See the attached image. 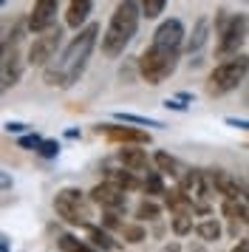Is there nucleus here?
Listing matches in <instances>:
<instances>
[{
	"label": "nucleus",
	"instance_id": "nucleus-19",
	"mask_svg": "<svg viewBox=\"0 0 249 252\" xmlns=\"http://www.w3.org/2000/svg\"><path fill=\"white\" fill-rule=\"evenodd\" d=\"M113 119L116 122H124V125H145V127H164L158 119H153V116H139V114H127V111H116L113 114Z\"/></svg>",
	"mask_w": 249,
	"mask_h": 252
},
{
	"label": "nucleus",
	"instance_id": "nucleus-11",
	"mask_svg": "<svg viewBox=\"0 0 249 252\" xmlns=\"http://www.w3.org/2000/svg\"><path fill=\"white\" fill-rule=\"evenodd\" d=\"M99 133H105L111 142H119V145H147L150 142V133L122 125H99Z\"/></svg>",
	"mask_w": 249,
	"mask_h": 252
},
{
	"label": "nucleus",
	"instance_id": "nucleus-25",
	"mask_svg": "<svg viewBox=\"0 0 249 252\" xmlns=\"http://www.w3.org/2000/svg\"><path fill=\"white\" fill-rule=\"evenodd\" d=\"M158 213H161V210H158V204L147 201V198H145L139 207H136V218H139V221H156Z\"/></svg>",
	"mask_w": 249,
	"mask_h": 252
},
{
	"label": "nucleus",
	"instance_id": "nucleus-37",
	"mask_svg": "<svg viewBox=\"0 0 249 252\" xmlns=\"http://www.w3.org/2000/svg\"><path fill=\"white\" fill-rule=\"evenodd\" d=\"M247 204H249V195H247Z\"/></svg>",
	"mask_w": 249,
	"mask_h": 252
},
{
	"label": "nucleus",
	"instance_id": "nucleus-2",
	"mask_svg": "<svg viewBox=\"0 0 249 252\" xmlns=\"http://www.w3.org/2000/svg\"><path fill=\"white\" fill-rule=\"evenodd\" d=\"M142 17L145 14H142L139 0H122L116 6V12L111 14V23H108L105 34H102V51L108 57H119L124 48H127V43L133 40Z\"/></svg>",
	"mask_w": 249,
	"mask_h": 252
},
{
	"label": "nucleus",
	"instance_id": "nucleus-35",
	"mask_svg": "<svg viewBox=\"0 0 249 252\" xmlns=\"http://www.w3.org/2000/svg\"><path fill=\"white\" fill-rule=\"evenodd\" d=\"M164 108H173V111H184V105L179 99H164Z\"/></svg>",
	"mask_w": 249,
	"mask_h": 252
},
{
	"label": "nucleus",
	"instance_id": "nucleus-9",
	"mask_svg": "<svg viewBox=\"0 0 249 252\" xmlns=\"http://www.w3.org/2000/svg\"><path fill=\"white\" fill-rule=\"evenodd\" d=\"M57 12H60V0H34L31 14H29V29L31 32H48L57 20Z\"/></svg>",
	"mask_w": 249,
	"mask_h": 252
},
{
	"label": "nucleus",
	"instance_id": "nucleus-14",
	"mask_svg": "<svg viewBox=\"0 0 249 252\" xmlns=\"http://www.w3.org/2000/svg\"><path fill=\"white\" fill-rule=\"evenodd\" d=\"M210 182H213V187H215L221 195H224V198H241V184H238V179H232L229 173L213 170Z\"/></svg>",
	"mask_w": 249,
	"mask_h": 252
},
{
	"label": "nucleus",
	"instance_id": "nucleus-27",
	"mask_svg": "<svg viewBox=\"0 0 249 252\" xmlns=\"http://www.w3.org/2000/svg\"><path fill=\"white\" fill-rule=\"evenodd\" d=\"M122 232H124V241H130V244L145 241V227L142 224H127V227H122Z\"/></svg>",
	"mask_w": 249,
	"mask_h": 252
},
{
	"label": "nucleus",
	"instance_id": "nucleus-30",
	"mask_svg": "<svg viewBox=\"0 0 249 252\" xmlns=\"http://www.w3.org/2000/svg\"><path fill=\"white\" fill-rule=\"evenodd\" d=\"M60 244H62V250H65V252H91L85 244H79V241L71 238V235H62V238H60Z\"/></svg>",
	"mask_w": 249,
	"mask_h": 252
},
{
	"label": "nucleus",
	"instance_id": "nucleus-7",
	"mask_svg": "<svg viewBox=\"0 0 249 252\" xmlns=\"http://www.w3.org/2000/svg\"><path fill=\"white\" fill-rule=\"evenodd\" d=\"M60 43H62V32H60V26H51L48 32H40V37H34L31 48H29V54H26L29 65H43L45 68V65L54 60Z\"/></svg>",
	"mask_w": 249,
	"mask_h": 252
},
{
	"label": "nucleus",
	"instance_id": "nucleus-10",
	"mask_svg": "<svg viewBox=\"0 0 249 252\" xmlns=\"http://www.w3.org/2000/svg\"><path fill=\"white\" fill-rule=\"evenodd\" d=\"M91 201L99 204L102 210H113V213H122L124 210V190H119L116 184L105 182V184H96L91 190Z\"/></svg>",
	"mask_w": 249,
	"mask_h": 252
},
{
	"label": "nucleus",
	"instance_id": "nucleus-3",
	"mask_svg": "<svg viewBox=\"0 0 249 252\" xmlns=\"http://www.w3.org/2000/svg\"><path fill=\"white\" fill-rule=\"evenodd\" d=\"M247 71H249V57H244V54H235V57L218 63L213 68V74H210V80H207V94L210 96L229 94L232 88H238L244 82Z\"/></svg>",
	"mask_w": 249,
	"mask_h": 252
},
{
	"label": "nucleus",
	"instance_id": "nucleus-21",
	"mask_svg": "<svg viewBox=\"0 0 249 252\" xmlns=\"http://www.w3.org/2000/svg\"><path fill=\"white\" fill-rule=\"evenodd\" d=\"M145 193L147 195H167L164 190V182H161V173H145Z\"/></svg>",
	"mask_w": 249,
	"mask_h": 252
},
{
	"label": "nucleus",
	"instance_id": "nucleus-1",
	"mask_svg": "<svg viewBox=\"0 0 249 252\" xmlns=\"http://www.w3.org/2000/svg\"><path fill=\"white\" fill-rule=\"evenodd\" d=\"M99 37V26L88 23L85 29H79L77 37L62 48V54H57L48 65L43 68V80L51 88H71L74 82L82 77V71L88 65V57Z\"/></svg>",
	"mask_w": 249,
	"mask_h": 252
},
{
	"label": "nucleus",
	"instance_id": "nucleus-12",
	"mask_svg": "<svg viewBox=\"0 0 249 252\" xmlns=\"http://www.w3.org/2000/svg\"><path fill=\"white\" fill-rule=\"evenodd\" d=\"M181 190H184V193L190 195V201L195 207H198V210H207V207L201 204L204 198H207V176H204V173H198V170H190L187 173V176H184V179H181Z\"/></svg>",
	"mask_w": 249,
	"mask_h": 252
},
{
	"label": "nucleus",
	"instance_id": "nucleus-8",
	"mask_svg": "<svg viewBox=\"0 0 249 252\" xmlns=\"http://www.w3.org/2000/svg\"><path fill=\"white\" fill-rule=\"evenodd\" d=\"M184 40H187V34H184V23H181L179 17H167V20H161L158 29L153 32V43H150V46L170 48V51H181Z\"/></svg>",
	"mask_w": 249,
	"mask_h": 252
},
{
	"label": "nucleus",
	"instance_id": "nucleus-15",
	"mask_svg": "<svg viewBox=\"0 0 249 252\" xmlns=\"http://www.w3.org/2000/svg\"><path fill=\"white\" fill-rule=\"evenodd\" d=\"M119 161L124 164V170H133V173H142V170H147V153L145 150H139V148H127L124 145L122 150H119Z\"/></svg>",
	"mask_w": 249,
	"mask_h": 252
},
{
	"label": "nucleus",
	"instance_id": "nucleus-18",
	"mask_svg": "<svg viewBox=\"0 0 249 252\" xmlns=\"http://www.w3.org/2000/svg\"><path fill=\"white\" fill-rule=\"evenodd\" d=\"M226 218H232V221H249V207L241 201V198H224V204H221Z\"/></svg>",
	"mask_w": 249,
	"mask_h": 252
},
{
	"label": "nucleus",
	"instance_id": "nucleus-4",
	"mask_svg": "<svg viewBox=\"0 0 249 252\" xmlns=\"http://www.w3.org/2000/svg\"><path fill=\"white\" fill-rule=\"evenodd\" d=\"M176 65H179V51H170V48L150 46L139 57V74L147 85H161L176 71Z\"/></svg>",
	"mask_w": 249,
	"mask_h": 252
},
{
	"label": "nucleus",
	"instance_id": "nucleus-13",
	"mask_svg": "<svg viewBox=\"0 0 249 252\" xmlns=\"http://www.w3.org/2000/svg\"><path fill=\"white\" fill-rule=\"evenodd\" d=\"M91 9H93V0H71L65 12V26L68 29H85V20H88Z\"/></svg>",
	"mask_w": 249,
	"mask_h": 252
},
{
	"label": "nucleus",
	"instance_id": "nucleus-23",
	"mask_svg": "<svg viewBox=\"0 0 249 252\" xmlns=\"http://www.w3.org/2000/svg\"><path fill=\"white\" fill-rule=\"evenodd\" d=\"M139 6H142V14H145L147 20H156L158 14L164 12L167 0H139Z\"/></svg>",
	"mask_w": 249,
	"mask_h": 252
},
{
	"label": "nucleus",
	"instance_id": "nucleus-31",
	"mask_svg": "<svg viewBox=\"0 0 249 252\" xmlns=\"http://www.w3.org/2000/svg\"><path fill=\"white\" fill-rule=\"evenodd\" d=\"M40 145H43V139L37 136V133H29V136H20V148H34V150H40Z\"/></svg>",
	"mask_w": 249,
	"mask_h": 252
},
{
	"label": "nucleus",
	"instance_id": "nucleus-26",
	"mask_svg": "<svg viewBox=\"0 0 249 252\" xmlns=\"http://www.w3.org/2000/svg\"><path fill=\"white\" fill-rule=\"evenodd\" d=\"M88 238L93 241V247H102V250H113V241L111 235L99 227H88Z\"/></svg>",
	"mask_w": 249,
	"mask_h": 252
},
{
	"label": "nucleus",
	"instance_id": "nucleus-17",
	"mask_svg": "<svg viewBox=\"0 0 249 252\" xmlns=\"http://www.w3.org/2000/svg\"><path fill=\"white\" fill-rule=\"evenodd\" d=\"M167 207L176 213V216H190L192 210H195V204L190 201V195L184 193V190H179V193H170L167 195Z\"/></svg>",
	"mask_w": 249,
	"mask_h": 252
},
{
	"label": "nucleus",
	"instance_id": "nucleus-24",
	"mask_svg": "<svg viewBox=\"0 0 249 252\" xmlns=\"http://www.w3.org/2000/svg\"><path fill=\"white\" fill-rule=\"evenodd\" d=\"M108 182L116 184L119 190H133L136 187V179L130 176V173H122V170H111V176H108Z\"/></svg>",
	"mask_w": 249,
	"mask_h": 252
},
{
	"label": "nucleus",
	"instance_id": "nucleus-32",
	"mask_svg": "<svg viewBox=\"0 0 249 252\" xmlns=\"http://www.w3.org/2000/svg\"><path fill=\"white\" fill-rule=\"evenodd\" d=\"M226 125L241 127V130H249V119H238V116H226Z\"/></svg>",
	"mask_w": 249,
	"mask_h": 252
},
{
	"label": "nucleus",
	"instance_id": "nucleus-29",
	"mask_svg": "<svg viewBox=\"0 0 249 252\" xmlns=\"http://www.w3.org/2000/svg\"><path fill=\"white\" fill-rule=\"evenodd\" d=\"M40 156H45V159H54L57 153H60V142L57 139H43V145H40V150H37Z\"/></svg>",
	"mask_w": 249,
	"mask_h": 252
},
{
	"label": "nucleus",
	"instance_id": "nucleus-28",
	"mask_svg": "<svg viewBox=\"0 0 249 252\" xmlns=\"http://www.w3.org/2000/svg\"><path fill=\"white\" fill-rule=\"evenodd\" d=\"M190 229H192V218L190 216H176L173 218V232H176V235H187Z\"/></svg>",
	"mask_w": 249,
	"mask_h": 252
},
{
	"label": "nucleus",
	"instance_id": "nucleus-16",
	"mask_svg": "<svg viewBox=\"0 0 249 252\" xmlns=\"http://www.w3.org/2000/svg\"><path fill=\"white\" fill-rule=\"evenodd\" d=\"M207 32H210V20H207V17H198V20H195V29H192V34L187 37V51H198V48L204 46V43H207Z\"/></svg>",
	"mask_w": 249,
	"mask_h": 252
},
{
	"label": "nucleus",
	"instance_id": "nucleus-34",
	"mask_svg": "<svg viewBox=\"0 0 249 252\" xmlns=\"http://www.w3.org/2000/svg\"><path fill=\"white\" fill-rule=\"evenodd\" d=\"M232 252H249V238H244V241H238L235 247H232Z\"/></svg>",
	"mask_w": 249,
	"mask_h": 252
},
{
	"label": "nucleus",
	"instance_id": "nucleus-22",
	"mask_svg": "<svg viewBox=\"0 0 249 252\" xmlns=\"http://www.w3.org/2000/svg\"><path fill=\"white\" fill-rule=\"evenodd\" d=\"M153 161H156L158 173H170V176H176V173H179V161L173 159V156H167L164 150H158L156 156H153Z\"/></svg>",
	"mask_w": 249,
	"mask_h": 252
},
{
	"label": "nucleus",
	"instance_id": "nucleus-5",
	"mask_svg": "<svg viewBox=\"0 0 249 252\" xmlns=\"http://www.w3.org/2000/svg\"><path fill=\"white\" fill-rule=\"evenodd\" d=\"M54 210H57V216L60 218H65L68 224H77V227H88V221H91L88 201H85L82 193L74 190V187H65L62 193L57 195Z\"/></svg>",
	"mask_w": 249,
	"mask_h": 252
},
{
	"label": "nucleus",
	"instance_id": "nucleus-20",
	"mask_svg": "<svg viewBox=\"0 0 249 252\" xmlns=\"http://www.w3.org/2000/svg\"><path fill=\"white\" fill-rule=\"evenodd\" d=\"M195 232L201 241H218L221 238V224L215 218H204L201 224H195Z\"/></svg>",
	"mask_w": 249,
	"mask_h": 252
},
{
	"label": "nucleus",
	"instance_id": "nucleus-6",
	"mask_svg": "<svg viewBox=\"0 0 249 252\" xmlns=\"http://www.w3.org/2000/svg\"><path fill=\"white\" fill-rule=\"evenodd\" d=\"M249 34V17L247 14H232L224 29H218V57H235L238 48L244 46Z\"/></svg>",
	"mask_w": 249,
	"mask_h": 252
},
{
	"label": "nucleus",
	"instance_id": "nucleus-36",
	"mask_svg": "<svg viewBox=\"0 0 249 252\" xmlns=\"http://www.w3.org/2000/svg\"><path fill=\"white\" fill-rule=\"evenodd\" d=\"M164 252H179V244H167V247H164Z\"/></svg>",
	"mask_w": 249,
	"mask_h": 252
},
{
	"label": "nucleus",
	"instance_id": "nucleus-33",
	"mask_svg": "<svg viewBox=\"0 0 249 252\" xmlns=\"http://www.w3.org/2000/svg\"><path fill=\"white\" fill-rule=\"evenodd\" d=\"M26 127L29 125H23V122H6V130H9V133H23Z\"/></svg>",
	"mask_w": 249,
	"mask_h": 252
}]
</instances>
